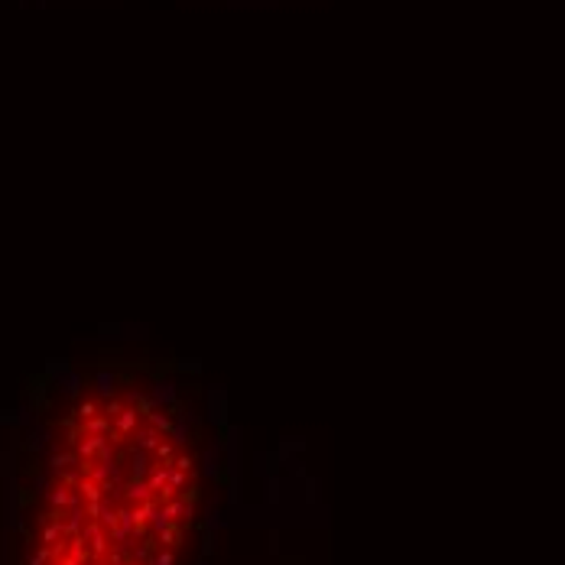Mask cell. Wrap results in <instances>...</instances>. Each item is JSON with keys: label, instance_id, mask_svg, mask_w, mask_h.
<instances>
[{"label": "cell", "instance_id": "6da1fadb", "mask_svg": "<svg viewBox=\"0 0 565 565\" xmlns=\"http://www.w3.org/2000/svg\"><path fill=\"white\" fill-rule=\"evenodd\" d=\"M3 565H195L215 497L182 361H52L3 419Z\"/></svg>", "mask_w": 565, "mask_h": 565}]
</instances>
